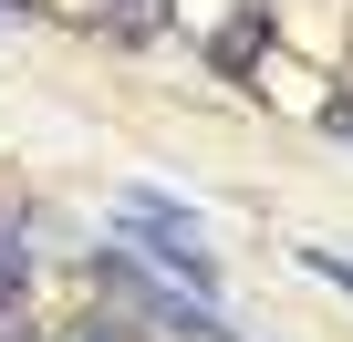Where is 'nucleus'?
<instances>
[{
  "instance_id": "39448f33",
  "label": "nucleus",
  "mask_w": 353,
  "mask_h": 342,
  "mask_svg": "<svg viewBox=\"0 0 353 342\" xmlns=\"http://www.w3.org/2000/svg\"><path fill=\"white\" fill-rule=\"evenodd\" d=\"M63 342H125V332H114V321H73Z\"/></svg>"
},
{
  "instance_id": "f257e3e1",
  "label": "nucleus",
  "mask_w": 353,
  "mask_h": 342,
  "mask_svg": "<svg viewBox=\"0 0 353 342\" xmlns=\"http://www.w3.org/2000/svg\"><path fill=\"white\" fill-rule=\"evenodd\" d=\"M250 52H260V21H229V32H219V73H239Z\"/></svg>"
},
{
  "instance_id": "f03ea898",
  "label": "nucleus",
  "mask_w": 353,
  "mask_h": 342,
  "mask_svg": "<svg viewBox=\"0 0 353 342\" xmlns=\"http://www.w3.org/2000/svg\"><path fill=\"white\" fill-rule=\"evenodd\" d=\"M301 259H312V270H322L332 290H353V259H343V249H301Z\"/></svg>"
},
{
  "instance_id": "20e7f679",
  "label": "nucleus",
  "mask_w": 353,
  "mask_h": 342,
  "mask_svg": "<svg viewBox=\"0 0 353 342\" xmlns=\"http://www.w3.org/2000/svg\"><path fill=\"white\" fill-rule=\"evenodd\" d=\"M0 342H32V321H21V301L0 290Z\"/></svg>"
},
{
  "instance_id": "7ed1b4c3",
  "label": "nucleus",
  "mask_w": 353,
  "mask_h": 342,
  "mask_svg": "<svg viewBox=\"0 0 353 342\" xmlns=\"http://www.w3.org/2000/svg\"><path fill=\"white\" fill-rule=\"evenodd\" d=\"M11 280H21V228L0 218V290H11Z\"/></svg>"
}]
</instances>
